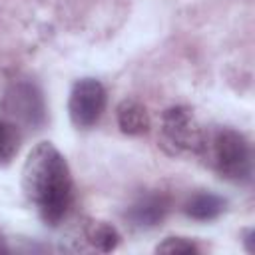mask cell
<instances>
[{
    "label": "cell",
    "instance_id": "6da1fadb",
    "mask_svg": "<svg viewBox=\"0 0 255 255\" xmlns=\"http://www.w3.org/2000/svg\"><path fill=\"white\" fill-rule=\"evenodd\" d=\"M22 189L48 225H58L72 203V173L66 157L50 141H40L22 167Z\"/></svg>",
    "mask_w": 255,
    "mask_h": 255
},
{
    "label": "cell",
    "instance_id": "7a4b0ae2",
    "mask_svg": "<svg viewBox=\"0 0 255 255\" xmlns=\"http://www.w3.org/2000/svg\"><path fill=\"white\" fill-rule=\"evenodd\" d=\"M199 153L209 161L219 177L233 183H245L251 179V145L237 129L217 128L203 133Z\"/></svg>",
    "mask_w": 255,
    "mask_h": 255
},
{
    "label": "cell",
    "instance_id": "3957f363",
    "mask_svg": "<svg viewBox=\"0 0 255 255\" xmlns=\"http://www.w3.org/2000/svg\"><path fill=\"white\" fill-rule=\"evenodd\" d=\"M203 133L205 131L199 128V124L187 108L175 106L165 110L161 120V145L171 155L199 153Z\"/></svg>",
    "mask_w": 255,
    "mask_h": 255
},
{
    "label": "cell",
    "instance_id": "277c9868",
    "mask_svg": "<svg viewBox=\"0 0 255 255\" xmlns=\"http://www.w3.org/2000/svg\"><path fill=\"white\" fill-rule=\"evenodd\" d=\"M106 108V90L102 82L94 78L78 80L70 92L68 100V112L70 120L78 128H90L94 126Z\"/></svg>",
    "mask_w": 255,
    "mask_h": 255
},
{
    "label": "cell",
    "instance_id": "5b68a950",
    "mask_svg": "<svg viewBox=\"0 0 255 255\" xmlns=\"http://www.w3.org/2000/svg\"><path fill=\"white\" fill-rule=\"evenodd\" d=\"M6 112L18 122L38 128L46 120V104L42 92L32 82H16L10 86L4 98Z\"/></svg>",
    "mask_w": 255,
    "mask_h": 255
},
{
    "label": "cell",
    "instance_id": "8992f818",
    "mask_svg": "<svg viewBox=\"0 0 255 255\" xmlns=\"http://www.w3.org/2000/svg\"><path fill=\"white\" fill-rule=\"evenodd\" d=\"M169 209L167 199L161 193H149L139 197L128 211V219L135 227H153L157 225Z\"/></svg>",
    "mask_w": 255,
    "mask_h": 255
},
{
    "label": "cell",
    "instance_id": "52a82bcc",
    "mask_svg": "<svg viewBox=\"0 0 255 255\" xmlns=\"http://www.w3.org/2000/svg\"><path fill=\"white\" fill-rule=\"evenodd\" d=\"M118 126L128 135H139L149 129V116L135 100H124L118 106Z\"/></svg>",
    "mask_w": 255,
    "mask_h": 255
},
{
    "label": "cell",
    "instance_id": "ba28073f",
    "mask_svg": "<svg viewBox=\"0 0 255 255\" xmlns=\"http://www.w3.org/2000/svg\"><path fill=\"white\" fill-rule=\"evenodd\" d=\"M225 209V199L215 195V193H195L187 203H185V213L191 219L197 221H211L219 217Z\"/></svg>",
    "mask_w": 255,
    "mask_h": 255
},
{
    "label": "cell",
    "instance_id": "9c48e42d",
    "mask_svg": "<svg viewBox=\"0 0 255 255\" xmlns=\"http://www.w3.org/2000/svg\"><path fill=\"white\" fill-rule=\"evenodd\" d=\"M86 241L90 243L92 249L108 253V251H112V249L118 247V243H120V233H118L112 225L100 221V223H92V225L88 227V231H86Z\"/></svg>",
    "mask_w": 255,
    "mask_h": 255
},
{
    "label": "cell",
    "instance_id": "30bf717a",
    "mask_svg": "<svg viewBox=\"0 0 255 255\" xmlns=\"http://www.w3.org/2000/svg\"><path fill=\"white\" fill-rule=\"evenodd\" d=\"M20 149V129L14 122L0 118V165L14 159Z\"/></svg>",
    "mask_w": 255,
    "mask_h": 255
},
{
    "label": "cell",
    "instance_id": "8fae6325",
    "mask_svg": "<svg viewBox=\"0 0 255 255\" xmlns=\"http://www.w3.org/2000/svg\"><path fill=\"white\" fill-rule=\"evenodd\" d=\"M157 253H167V255H177V253H197V245L185 237H167L163 239L157 247H155Z\"/></svg>",
    "mask_w": 255,
    "mask_h": 255
}]
</instances>
